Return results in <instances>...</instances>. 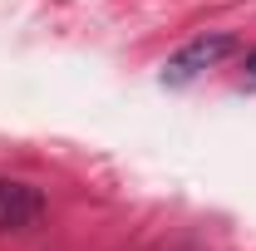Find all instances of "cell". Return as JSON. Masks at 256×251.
I'll return each mask as SVG.
<instances>
[{"label": "cell", "instance_id": "obj_1", "mask_svg": "<svg viewBox=\"0 0 256 251\" xmlns=\"http://www.w3.org/2000/svg\"><path fill=\"white\" fill-rule=\"evenodd\" d=\"M236 50V34H197V40H188L172 60H168V69H162V84H192L197 74H207V69H217V64L226 60Z\"/></svg>", "mask_w": 256, "mask_h": 251}, {"label": "cell", "instance_id": "obj_2", "mask_svg": "<svg viewBox=\"0 0 256 251\" xmlns=\"http://www.w3.org/2000/svg\"><path fill=\"white\" fill-rule=\"evenodd\" d=\"M44 217V197L30 182H15V178H0V232H25Z\"/></svg>", "mask_w": 256, "mask_h": 251}, {"label": "cell", "instance_id": "obj_3", "mask_svg": "<svg viewBox=\"0 0 256 251\" xmlns=\"http://www.w3.org/2000/svg\"><path fill=\"white\" fill-rule=\"evenodd\" d=\"M246 74H252V79H256V50H252V54H246Z\"/></svg>", "mask_w": 256, "mask_h": 251}]
</instances>
